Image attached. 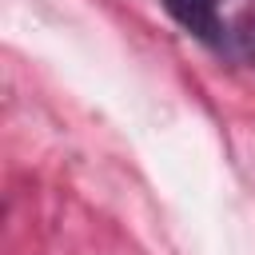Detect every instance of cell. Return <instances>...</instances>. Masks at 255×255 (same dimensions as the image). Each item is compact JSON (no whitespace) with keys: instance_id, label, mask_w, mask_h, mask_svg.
I'll list each match as a JSON object with an SVG mask.
<instances>
[{"instance_id":"obj_1","label":"cell","mask_w":255,"mask_h":255,"mask_svg":"<svg viewBox=\"0 0 255 255\" xmlns=\"http://www.w3.org/2000/svg\"><path fill=\"white\" fill-rule=\"evenodd\" d=\"M163 8L175 24H183L207 48H227V28L219 20V0H163Z\"/></svg>"},{"instance_id":"obj_2","label":"cell","mask_w":255,"mask_h":255,"mask_svg":"<svg viewBox=\"0 0 255 255\" xmlns=\"http://www.w3.org/2000/svg\"><path fill=\"white\" fill-rule=\"evenodd\" d=\"M235 40H239V48L247 52V60L255 64V16H251V12L239 16V24H235Z\"/></svg>"}]
</instances>
